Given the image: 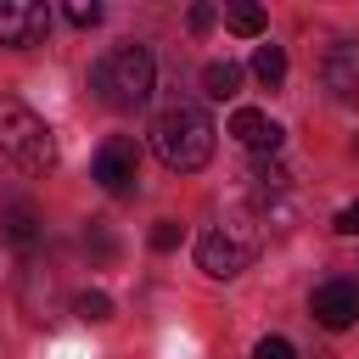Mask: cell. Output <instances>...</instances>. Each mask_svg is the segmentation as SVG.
Instances as JSON below:
<instances>
[{
	"mask_svg": "<svg viewBox=\"0 0 359 359\" xmlns=\"http://www.w3.org/2000/svg\"><path fill=\"white\" fill-rule=\"evenodd\" d=\"M90 174H95V185H101V191H112V196H129V191H135V180H140V146H135L129 135H112V140H101V151H95Z\"/></svg>",
	"mask_w": 359,
	"mask_h": 359,
	"instance_id": "5b68a950",
	"label": "cell"
},
{
	"mask_svg": "<svg viewBox=\"0 0 359 359\" xmlns=\"http://www.w3.org/2000/svg\"><path fill=\"white\" fill-rule=\"evenodd\" d=\"M213 118L196 107V101H174L151 118V151L163 157V168L174 174H196L208 157H213Z\"/></svg>",
	"mask_w": 359,
	"mask_h": 359,
	"instance_id": "6da1fadb",
	"label": "cell"
},
{
	"mask_svg": "<svg viewBox=\"0 0 359 359\" xmlns=\"http://www.w3.org/2000/svg\"><path fill=\"white\" fill-rule=\"evenodd\" d=\"M0 157H11V163L28 168V174H45V168L56 163V140H50L45 118H39L34 107L11 101V95H0Z\"/></svg>",
	"mask_w": 359,
	"mask_h": 359,
	"instance_id": "3957f363",
	"label": "cell"
},
{
	"mask_svg": "<svg viewBox=\"0 0 359 359\" xmlns=\"http://www.w3.org/2000/svg\"><path fill=\"white\" fill-rule=\"evenodd\" d=\"M73 309H79V320H112V297L107 292H79Z\"/></svg>",
	"mask_w": 359,
	"mask_h": 359,
	"instance_id": "2e32d148",
	"label": "cell"
},
{
	"mask_svg": "<svg viewBox=\"0 0 359 359\" xmlns=\"http://www.w3.org/2000/svg\"><path fill=\"white\" fill-rule=\"evenodd\" d=\"M320 84H325V95H337V101H353V95H359V45H353V39H337V45L325 50Z\"/></svg>",
	"mask_w": 359,
	"mask_h": 359,
	"instance_id": "9c48e42d",
	"label": "cell"
},
{
	"mask_svg": "<svg viewBox=\"0 0 359 359\" xmlns=\"http://www.w3.org/2000/svg\"><path fill=\"white\" fill-rule=\"evenodd\" d=\"M67 22H73V28H95V22H101V6H95V0H67Z\"/></svg>",
	"mask_w": 359,
	"mask_h": 359,
	"instance_id": "e0dca14e",
	"label": "cell"
},
{
	"mask_svg": "<svg viewBox=\"0 0 359 359\" xmlns=\"http://www.w3.org/2000/svg\"><path fill=\"white\" fill-rule=\"evenodd\" d=\"M309 314H314L325 331H348V325L359 320V286H353V280H325V286H314Z\"/></svg>",
	"mask_w": 359,
	"mask_h": 359,
	"instance_id": "52a82bcc",
	"label": "cell"
},
{
	"mask_svg": "<svg viewBox=\"0 0 359 359\" xmlns=\"http://www.w3.org/2000/svg\"><path fill=\"white\" fill-rule=\"evenodd\" d=\"M90 84H95V95H101L112 112H135V107H146V101H151L157 62H151V50H146V45H112V50L95 62Z\"/></svg>",
	"mask_w": 359,
	"mask_h": 359,
	"instance_id": "7a4b0ae2",
	"label": "cell"
},
{
	"mask_svg": "<svg viewBox=\"0 0 359 359\" xmlns=\"http://www.w3.org/2000/svg\"><path fill=\"white\" fill-rule=\"evenodd\" d=\"M0 236H6L17 252H34V247L45 241V224H39V213H34L28 202H6V208H0Z\"/></svg>",
	"mask_w": 359,
	"mask_h": 359,
	"instance_id": "30bf717a",
	"label": "cell"
},
{
	"mask_svg": "<svg viewBox=\"0 0 359 359\" xmlns=\"http://www.w3.org/2000/svg\"><path fill=\"white\" fill-rule=\"evenodd\" d=\"M213 22H219V11H213V6H191V11H185V28H191V34H208Z\"/></svg>",
	"mask_w": 359,
	"mask_h": 359,
	"instance_id": "d6986e66",
	"label": "cell"
},
{
	"mask_svg": "<svg viewBox=\"0 0 359 359\" xmlns=\"http://www.w3.org/2000/svg\"><path fill=\"white\" fill-rule=\"evenodd\" d=\"M252 180H258V191H269V196H280L292 174H286V168H280L275 157H252Z\"/></svg>",
	"mask_w": 359,
	"mask_h": 359,
	"instance_id": "5bb4252c",
	"label": "cell"
},
{
	"mask_svg": "<svg viewBox=\"0 0 359 359\" xmlns=\"http://www.w3.org/2000/svg\"><path fill=\"white\" fill-rule=\"evenodd\" d=\"M252 79H258L264 90H280V84H286V50H280V45H258V50H252Z\"/></svg>",
	"mask_w": 359,
	"mask_h": 359,
	"instance_id": "8fae6325",
	"label": "cell"
},
{
	"mask_svg": "<svg viewBox=\"0 0 359 359\" xmlns=\"http://www.w3.org/2000/svg\"><path fill=\"white\" fill-rule=\"evenodd\" d=\"M45 28H50V6H39V0H0V45L28 50V45L45 39Z\"/></svg>",
	"mask_w": 359,
	"mask_h": 359,
	"instance_id": "8992f818",
	"label": "cell"
},
{
	"mask_svg": "<svg viewBox=\"0 0 359 359\" xmlns=\"http://www.w3.org/2000/svg\"><path fill=\"white\" fill-rule=\"evenodd\" d=\"M252 359H297V348H292L286 337H264V342L252 348Z\"/></svg>",
	"mask_w": 359,
	"mask_h": 359,
	"instance_id": "ac0fdd59",
	"label": "cell"
},
{
	"mask_svg": "<svg viewBox=\"0 0 359 359\" xmlns=\"http://www.w3.org/2000/svg\"><path fill=\"white\" fill-rule=\"evenodd\" d=\"M224 22H230L241 39H258V34H264V6L241 0V6H230V11H224Z\"/></svg>",
	"mask_w": 359,
	"mask_h": 359,
	"instance_id": "4fadbf2b",
	"label": "cell"
},
{
	"mask_svg": "<svg viewBox=\"0 0 359 359\" xmlns=\"http://www.w3.org/2000/svg\"><path fill=\"white\" fill-rule=\"evenodd\" d=\"M337 236H359V202L337 213Z\"/></svg>",
	"mask_w": 359,
	"mask_h": 359,
	"instance_id": "ffe728a7",
	"label": "cell"
},
{
	"mask_svg": "<svg viewBox=\"0 0 359 359\" xmlns=\"http://www.w3.org/2000/svg\"><path fill=\"white\" fill-rule=\"evenodd\" d=\"M252 252H258V236H252L241 219H230V224H213V230L196 241V264H202L213 280H230V275H241V269L252 264Z\"/></svg>",
	"mask_w": 359,
	"mask_h": 359,
	"instance_id": "277c9868",
	"label": "cell"
},
{
	"mask_svg": "<svg viewBox=\"0 0 359 359\" xmlns=\"http://www.w3.org/2000/svg\"><path fill=\"white\" fill-rule=\"evenodd\" d=\"M180 241H185V224L180 219H157L151 224V252H174Z\"/></svg>",
	"mask_w": 359,
	"mask_h": 359,
	"instance_id": "9a60e30c",
	"label": "cell"
},
{
	"mask_svg": "<svg viewBox=\"0 0 359 359\" xmlns=\"http://www.w3.org/2000/svg\"><path fill=\"white\" fill-rule=\"evenodd\" d=\"M202 90H208L213 101H230V95L241 90V67H236L230 56H224V62H208V67H202Z\"/></svg>",
	"mask_w": 359,
	"mask_h": 359,
	"instance_id": "7c38bea8",
	"label": "cell"
},
{
	"mask_svg": "<svg viewBox=\"0 0 359 359\" xmlns=\"http://www.w3.org/2000/svg\"><path fill=\"white\" fill-rule=\"evenodd\" d=\"M230 135H236V140H241L252 157H275V151H280V140H286V129H280L269 112H258V107H236Z\"/></svg>",
	"mask_w": 359,
	"mask_h": 359,
	"instance_id": "ba28073f",
	"label": "cell"
}]
</instances>
